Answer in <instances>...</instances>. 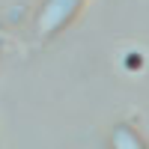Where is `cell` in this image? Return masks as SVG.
<instances>
[{
  "label": "cell",
  "mask_w": 149,
  "mask_h": 149,
  "mask_svg": "<svg viewBox=\"0 0 149 149\" xmlns=\"http://www.w3.org/2000/svg\"><path fill=\"white\" fill-rule=\"evenodd\" d=\"M86 0H45L39 9V36H54L81 12Z\"/></svg>",
  "instance_id": "cell-1"
},
{
  "label": "cell",
  "mask_w": 149,
  "mask_h": 149,
  "mask_svg": "<svg viewBox=\"0 0 149 149\" xmlns=\"http://www.w3.org/2000/svg\"><path fill=\"white\" fill-rule=\"evenodd\" d=\"M110 143H113V149H146L143 140H140L131 128H125V125H119V128L113 131V140H110Z\"/></svg>",
  "instance_id": "cell-2"
},
{
  "label": "cell",
  "mask_w": 149,
  "mask_h": 149,
  "mask_svg": "<svg viewBox=\"0 0 149 149\" xmlns=\"http://www.w3.org/2000/svg\"><path fill=\"white\" fill-rule=\"evenodd\" d=\"M0 39H3V33H0Z\"/></svg>",
  "instance_id": "cell-3"
}]
</instances>
